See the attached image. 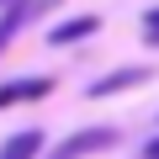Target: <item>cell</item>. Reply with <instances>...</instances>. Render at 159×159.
I'll list each match as a JSON object with an SVG mask.
<instances>
[{
    "instance_id": "cell-8",
    "label": "cell",
    "mask_w": 159,
    "mask_h": 159,
    "mask_svg": "<svg viewBox=\"0 0 159 159\" xmlns=\"http://www.w3.org/2000/svg\"><path fill=\"white\" fill-rule=\"evenodd\" d=\"M0 6H6V0H0Z\"/></svg>"
},
{
    "instance_id": "cell-7",
    "label": "cell",
    "mask_w": 159,
    "mask_h": 159,
    "mask_svg": "<svg viewBox=\"0 0 159 159\" xmlns=\"http://www.w3.org/2000/svg\"><path fill=\"white\" fill-rule=\"evenodd\" d=\"M143 159H159V138H154V143H148V148H143Z\"/></svg>"
},
{
    "instance_id": "cell-3",
    "label": "cell",
    "mask_w": 159,
    "mask_h": 159,
    "mask_svg": "<svg viewBox=\"0 0 159 159\" xmlns=\"http://www.w3.org/2000/svg\"><path fill=\"white\" fill-rule=\"evenodd\" d=\"M154 69L148 64H138V69H117V74H106V80H96L90 85V96H117V90H127V85H143Z\"/></svg>"
},
{
    "instance_id": "cell-2",
    "label": "cell",
    "mask_w": 159,
    "mask_h": 159,
    "mask_svg": "<svg viewBox=\"0 0 159 159\" xmlns=\"http://www.w3.org/2000/svg\"><path fill=\"white\" fill-rule=\"evenodd\" d=\"M53 90V80H11V85H0V106H21V101H43Z\"/></svg>"
},
{
    "instance_id": "cell-1",
    "label": "cell",
    "mask_w": 159,
    "mask_h": 159,
    "mask_svg": "<svg viewBox=\"0 0 159 159\" xmlns=\"http://www.w3.org/2000/svg\"><path fill=\"white\" fill-rule=\"evenodd\" d=\"M111 143H117L111 127H85V133H69L58 148H48V159H85V154H101V148H111Z\"/></svg>"
},
{
    "instance_id": "cell-5",
    "label": "cell",
    "mask_w": 159,
    "mask_h": 159,
    "mask_svg": "<svg viewBox=\"0 0 159 159\" xmlns=\"http://www.w3.org/2000/svg\"><path fill=\"white\" fill-rule=\"evenodd\" d=\"M96 27H101L96 16H74V21H64V27H53V32H48V43H58V48H64V43H80V37H90Z\"/></svg>"
},
{
    "instance_id": "cell-4",
    "label": "cell",
    "mask_w": 159,
    "mask_h": 159,
    "mask_svg": "<svg viewBox=\"0 0 159 159\" xmlns=\"http://www.w3.org/2000/svg\"><path fill=\"white\" fill-rule=\"evenodd\" d=\"M43 154V133L27 127V133H11L6 143H0V159H37Z\"/></svg>"
},
{
    "instance_id": "cell-6",
    "label": "cell",
    "mask_w": 159,
    "mask_h": 159,
    "mask_svg": "<svg viewBox=\"0 0 159 159\" xmlns=\"http://www.w3.org/2000/svg\"><path fill=\"white\" fill-rule=\"evenodd\" d=\"M143 27H148V37H159V11H148V16H143Z\"/></svg>"
}]
</instances>
